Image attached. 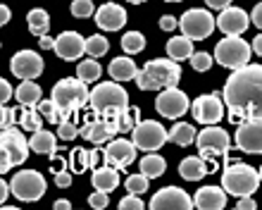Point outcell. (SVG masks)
<instances>
[{"label":"cell","mask_w":262,"mask_h":210,"mask_svg":"<svg viewBox=\"0 0 262 210\" xmlns=\"http://www.w3.org/2000/svg\"><path fill=\"white\" fill-rule=\"evenodd\" d=\"M57 136H60L62 141H74L76 136H79V127H76L74 122L64 119V122H60V124H57Z\"/></svg>","instance_id":"b9f144b4"},{"label":"cell","mask_w":262,"mask_h":210,"mask_svg":"<svg viewBox=\"0 0 262 210\" xmlns=\"http://www.w3.org/2000/svg\"><path fill=\"white\" fill-rule=\"evenodd\" d=\"M69 160H64V158H60V155H53V172H60V170H67Z\"/></svg>","instance_id":"f5cc1de1"},{"label":"cell","mask_w":262,"mask_h":210,"mask_svg":"<svg viewBox=\"0 0 262 210\" xmlns=\"http://www.w3.org/2000/svg\"><path fill=\"white\" fill-rule=\"evenodd\" d=\"M96 24L103 31H119L126 24V12L124 7L117 3H105L96 10Z\"/></svg>","instance_id":"44dd1931"},{"label":"cell","mask_w":262,"mask_h":210,"mask_svg":"<svg viewBox=\"0 0 262 210\" xmlns=\"http://www.w3.org/2000/svg\"><path fill=\"white\" fill-rule=\"evenodd\" d=\"M181 79V65L172 57H160L143 65V70L136 74V86L141 91H162L169 86H177Z\"/></svg>","instance_id":"7a4b0ae2"},{"label":"cell","mask_w":262,"mask_h":210,"mask_svg":"<svg viewBox=\"0 0 262 210\" xmlns=\"http://www.w3.org/2000/svg\"><path fill=\"white\" fill-rule=\"evenodd\" d=\"M155 110L167 119H179L181 115H186V110H191V103H188V96L181 89L169 86V89H162L160 96L155 98Z\"/></svg>","instance_id":"7c38bea8"},{"label":"cell","mask_w":262,"mask_h":210,"mask_svg":"<svg viewBox=\"0 0 262 210\" xmlns=\"http://www.w3.org/2000/svg\"><path fill=\"white\" fill-rule=\"evenodd\" d=\"M177 27H179V19H177V17H172V14H162V17H160V29H162V31H174Z\"/></svg>","instance_id":"7dc6e473"},{"label":"cell","mask_w":262,"mask_h":210,"mask_svg":"<svg viewBox=\"0 0 262 210\" xmlns=\"http://www.w3.org/2000/svg\"><path fill=\"white\" fill-rule=\"evenodd\" d=\"M141 110L138 108H134V105H129V108H124V110L117 112V124H119V132H131L134 127H136V122L141 117Z\"/></svg>","instance_id":"8d00e7d4"},{"label":"cell","mask_w":262,"mask_h":210,"mask_svg":"<svg viewBox=\"0 0 262 210\" xmlns=\"http://www.w3.org/2000/svg\"><path fill=\"white\" fill-rule=\"evenodd\" d=\"M100 158H103V151H100V148H93V151H91V170L98 167Z\"/></svg>","instance_id":"9f6ffc18"},{"label":"cell","mask_w":262,"mask_h":210,"mask_svg":"<svg viewBox=\"0 0 262 210\" xmlns=\"http://www.w3.org/2000/svg\"><path fill=\"white\" fill-rule=\"evenodd\" d=\"M234 143L238 151L248 155L262 153V119H246L238 124V132L234 136Z\"/></svg>","instance_id":"5bb4252c"},{"label":"cell","mask_w":262,"mask_h":210,"mask_svg":"<svg viewBox=\"0 0 262 210\" xmlns=\"http://www.w3.org/2000/svg\"><path fill=\"white\" fill-rule=\"evenodd\" d=\"M131 141L141 151H160L167 141V129L155 119H138L136 127L131 129Z\"/></svg>","instance_id":"8fae6325"},{"label":"cell","mask_w":262,"mask_h":210,"mask_svg":"<svg viewBox=\"0 0 262 210\" xmlns=\"http://www.w3.org/2000/svg\"><path fill=\"white\" fill-rule=\"evenodd\" d=\"M41 86L34 79H21V84L14 89V98L19 100V105H38L41 103Z\"/></svg>","instance_id":"f1b7e54d"},{"label":"cell","mask_w":262,"mask_h":210,"mask_svg":"<svg viewBox=\"0 0 262 210\" xmlns=\"http://www.w3.org/2000/svg\"><path fill=\"white\" fill-rule=\"evenodd\" d=\"M193 205V198L179 186H165L150 198L152 210H191Z\"/></svg>","instance_id":"2e32d148"},{"label":"cell","mask_w":262,"mask_h":210,"mask_svg":"<svg viewBox=\"0 0 262 210\" xmlns=\"http://www.w3.org/2000/svg\"><path fill=\"white\" fill-rule=\"evenodd\" d=\"M50 98L57 103L60 112H62V122L69 119L76 110H81L83 105H89L91 91L86 89V81H81L79 77L74 79H60L53 86V96Z\"/></svg>","instance_id":"3957f363"},{"label":"cell","mask_w":262,"mask_h":210,"mask_svg":"<svg viewBox=\"0 0 262 210\" xmlns=\"http://www.w3.org/2000/svg\"><path fill=\"white\" fill-rule=\"evenodd\" d=\"M7 194H12V191H10V186H7V182H5V179H3V177H0V205L5 203Z\"/></svg>","instance_id":"6f0895ef"},{"label":"cell","mask_w":262,"mask_h":210,"mask_svg":"<svg viewBox=\"0 0 262 210\" xmlns=\"http://www.w3.org/2000/svg\"><path fill=\"white\" fill-rule=\"evenodd\" d=\"M24 110H17V122L21 124V129H27V132H38L43 129V115L38 112L36 105H21Z\"/></svg>","instance_id":"f546056e"},{"label":"cell","mask_w":262,"mask_h":210,"mask_svg":"<svg viewBox=\"0 0 262 210\" xmlns=\"http://www.w3.org/2000/svg\"><path fill=\"white\" fill-rule=\"evenodd\" d=\"M14 119H17V110H10V108H5V105H0V129L12 127Z\"/></svg>","instance_id":"f6af8a7d"},{"label":"cell","mask_w":262,"mask_h":210,"mask_svg":"<svg viewBox=\"0 0 262 210\" xmlns=\"http://www.w3.org/2000/svg\"><path fill=\"white\" fill-rule=\"evenodd\" d=\"M10 70L17 79H36L43 72V57L36 50H19L10 60Z\"/></svg>","instance_id":"ac0fdd59"},{"label":"cell","mask_w":262,"mask_h":210,"mask_svg":"<svg viewBox=\"0 0 262 210\" xmlns=\"http://www.w3.org/2000/svg\"><path fill=\"white\" fill-rule=\"evenodd\" d=\"M260 172L255 167H250L246 162H234V165H227V170L222 172V186L227 194L236 198L243 196H253L260 186Z\"/></svg>","instance_id":"5b68a950"},{"label":"cell","mask_w":262,"mask_h":210,"mask_svg":"<svg viewBox=\"0 0 262 210\" xmlns=\"http://www.w3.org/2000/svg\"><path fill=\"white\" fill-rule=\"evenodd\" d=\"M195 146H198V153L203 155H227L229 148H231V139H229V134L224 129L207 124L195 136Z\"/></svg>","instance_id":"4fadbf2b"},{"label":"cell","mask_w":262,"mask_h":210,"mask_svg":"<svg viewBox=\"0 0 262 210\" xmlns=\"http://www.w3.org/2000/svg\"><path fill=\"white\" fill-rule=\"evenodd\" d=\"M250 46H253V50H255L257 55L262 57V34H257L255 38H253V43H250Z\"/></svg>","instance_id":"680465c9"},{"label":"cell","mask_w":262,"mask_h":210,"mask_svg":"<svg viewBox=\"0 0 262 210\" xmlns=\"http://www.w3.org/2000/svg\"><path fill=\"white\" fill-rule=\"evenodd\" d=\"M195 136H198V132H195L193 124H188V122H177V124L167 132V141H172L174 146H191V143H195Z\"/></svg>","instance_id":"83f0119b"},{"label":"cell","mask_w":262,"mask_h":210,"mask_svg":"<svg viewBox=\"0 0 262 210\" xmlns=\"http://www.w3.org/2000/svg\"><path fill=\"white\" fill-rule=\"evenodd\" d=\"M165 3H181V0H165Z\"/></svg>","instance_id":"6125c7cd"},{"label":"cell","mask_w":262,"mask_h":210,"mask_svg":"<svg viewBox=\"0 0 262 210\" xmlns=\"http://www.w3.org/2000/svg\"><path fill=\"white\" fill-rule=\"evenodd\" d=\"M100 65H98V60H83V62H79V67H76V77L81 79V81H86V84H93V81H98V77H100Z\"/></svg>","instance_id":"836d02e7"},{"label":"cell","mask_w":262,"mask_h":210,"mask_svg":"<svg viewBox=\"0 0 262 210\" xmlns=\"http://www.w3.org/2000/svg\"><path fill=\"white\" fill-rule=\"evenodd\" d=\"M38 46H41L43 50H50V48H55V38H50L48 34H43V36H38Z\"/></svg>","instance_id":"816d5d0a"},{"label":"cell","mask_w":262,"mask_h":210,"mask_svg":"<svg viewBox=\"0 0 262 210\" xmlns=\"http://www.w3.org/2000/svg\"><path fill=\"white\" fill-rule=\"evenodd\" d=\"M250 53H253V46L238 36H227L214 46V60L229 70H238L243 65H248Z\"/></svg>","instance_id":"ba28073f"},{"label":"cell","mask_w":262,"mask_h":210,"mask_svg":"<svg viewBox=\"0 0 262 210\" xmlns=\"http://www.w3.org/2000/svg\"><path fill=\"white\" fill-rule=\"evenodd\" d=\"M89 108L98 115H115V112L129 108V93L119 86V81L112 79V81H105V84H98L91 91Z\"/></svg>","instance_id":"8992f818"},{"label":"cell","mask_w":262,"mask_h":210,"mask_svg":"<svg viewBox=\"0 0 262 210\" xmlns=\"http://www.w3.org/2000/svg\"><path fill=\"white\" fill-rule=\"evenodd\" d=\"M214 57L210 55V53H205V50H200V53H193L191 55V67H193L195 72H207L210 67H212Z\"/></svg>","instance_id":"ab89813d"},{"label":"cell","mask_w":262,"mask_h":210,"mask_svg":"<svg viewBox=\"0 0 262 210\" xmlns=\"http://www.w3.org/2000/svg\"><path fill=\"white\" fill-rule=\"evenodd\" d=\"M224 103L229 122L241 124L246 119H262V65H243L224 84Z\"/></svg>","instance_id":"6da1fadb"},{"label":"cell","mask_w":262,"mask_h":210,"mask_svg":"<svg viewBox=\"0 0 262 210\" xmlns=\"http://www.w3.org/2000/svg\"><path fill=\"white\" fill-rule=\"evenodd\" d=\"M55 184L60 186V189H67V186H72V172H67V170H60V172H55Z\"/></svg>","instance_id":"c3c4849f"},{"label":"cell","mask_w":262,"mask_h":210,"mask_svg":"<svg viewBox=\"0 0 262 210\" xmlns=\"http://www.w3.org/2000/svg\"><path fill=\"white\" fill-rule=\"evenodd\" d=\"M29 146H31L34 153L53 158V155L57 153V136L50 134L48 129H38V132H34V136L29 139Z\"/></svg>","instance_id":"d4e9b609"},{"label":"cell","mask_w":262,"mask_h":210,"mask_svg":"<svg viewBox=\"0 0 262 210\" xmlns=\"http://www.w3.org/2000/svg\"><path fill=\"white\" fill-rule=\"evenodd\" d=\"M217 27L227 36H241L243 31L250 27V17L241 7L229 5V7H224L220 12V17H217Z\"/></svg>","instance_id":"ffe728a7"},{"label":"cell","mask_w":262,"mask_h":210,"mask_svg":"<svg viewBox=\"0 0 262 210\" xmlns=\"http://www.w3.org/2000/svg\"><path fill=\"white\" fill-rule=\"evenodd\" d=\"M129 3H134V5H141V3H145V0H129Z\"/></svg>","instance_id":"94428289"},{"label":"cell","mask_w":262,"mask_h":210,"mask_svg":"<svg viewBox=\"0 0 262 210\" xmlns=\"http://www.w3.org/2000/svg\"><path fill=\"white\" fill-rule=\"evenodd\" d=\"M12 96H14V89L10 86V81L0 77V105H5L7 100L12 98Z\"/></svg>","instance_id":"bcb514c9"},{"label":"cell","mask_w":262,"mask_h":210,"mask_svg":"<svg viewBox=\"0 0 262 210\" xmlns=\"http://www.w3.org/2000/svg\"><path fill=\"white\" fill-rule=\"evenodd\" d=\"M236 210H255V201H253L250 196L238 198V205H236Z\"/></svg>","instance_id":"f907efd6"},{"label":"cell","mask_w":262,"mask_h":210,"mask_svg":"<svg viewBox=\"0 0 262 210\" xmlns=\"http://www.w3.org/2000/svg\"><path fill=\"white\" fill-rule=\"evenodd\" d=\"M165 170H167L165 158H162V155H158V153H152V151L148 155H143V160L138 162V172H143L148 179L162 177V175H165Z\"/></svg>","instance_id":"4dcf8cb0"},{"label":"cell","mask_w":262,"mask_h":210,"mask_svg":"<svg viewBox=\"0 0 262 210\" xmlns=\"http://www.w3.org/2000/svg\"><path fill=\"white\" fill-rule=\"evenodd\" d=\"M107 74H110L115 81L124 84V81H131V79H136L138 67H136V62H134L131 57L119 55V57H115V60L110 62V67H107Z\"/></svg>","instance_id":"cb8c5ba5"},{"label":"cell","mask_w":262,"mask_h":210,"mask_svg":"<svg viewBox=\"0 0 262 210\" xmlns=\"http://www.w3.org/2000/svg\"><path fill=\"white\" fill-rule=\"evenodd\" d=\"M191 112L200 124H217L224 117V100L220 98V93H207L191 103Z\"/></svg>","instance_id":"9a60e30c"},{"label":"cell","mask_w":262,"mask_h":210,"mask_svg":"<svg viewBox=\"0 0 262 210\" xmlns=\"http://www.w3.org/2000/svg\"><path fill=\"white\" fill-rule=\"evenodd\" d=\"M72 14L79 17V19H86L91 14H96V7H93L91 0H74V3H72Z\"/></svg>","instance_id":"60d3db41"},{"label":"cell","mask_w":262,"mask_h":210,"mask_svg":"<svg viewBox=\"0 0 262 210\" xmlns=\"http://www.w3.org/2000/svg\"><path fill=\"white\" fill-rule=\"evenodd\" d=\"M145 48V36L141 31H129V34L122 36V50L126 55H136Z\"/></svg>","instance_id":"e575fe53"},{"label":"cell","mask_w":262,"mask_h":210,"mask_svg":"<svg viewBox=\"0 0 262 210\" xmlns=\"http://www.w3.org/2000/svg\"><path fill=\"white\" fill-rule=\"evenodd\" d=\"M260 182H262V167H260Z\"/></svg>","instance_id":"be15d7a7"},{"label":"cell","mask_w":262,"mask_h":210,"mask_svg":"<svg viewBox=\"0 0 262 210\" xmlns=\"http://www.w3.org/2000/svg\"><path fill=\"white\" fill-rule=\"evenodd\" d=\"M110 50V41L103 34H93L86 38V55L91 57H103Z\"/></svg>","instance_id":"d590c367"},{"label":"cell","mask_w":262,"mask_h":210,"mask_svg":"<svg viewBox=\"0 0 262 210\" xmlns=\"http://www.w3.org/2000/svg\"><path fill=\"white\" fill-rule=\"evenodd\" d=\"M29 139L17 127L0 129V175L10 172L12 167L27 162L29 158Z\"/></svg>","instance_id":"277c9868"},{"label":"cell","mask_w":262,"mask_h":210,"mask_svg":"<svg viewBox=\"0 0 262 210\" xmlns=\"http://www.w3.org/2000/svg\"><path fill=\"white\" fill-rule=\"evenodd\" d=\"M119 210H143V201L138 194H129L119 201Z\"/></svg>","instance_id":"ee69618b"},{"label":"cell","mask_w":262,"mask_h":210,"mask_svg":"<svg viewBox=\"0 0 262 210\" xmlns=\"http://www.w3.org/2000/svg\"><path fill=\"white\" fill-rule=\"evenodd\" d=\"M53 50L57 53L60 60L74 62L86 53V38L81 34H76V31H64V34H60L55 38V48Z\"/></svg>","instance_id":"d6986e66"},{"label":"cell","mask_w":262,"mask_h":210,"mask_svg":"<svg viewBox=\"0 0 262 210\" xmlns=\"http://www.w3.org/2000/svg\"><path fill=\"white\" fill-rule=\"evenodd\" d=\"M10 191L14 198H19L24 203H34L46 194V177L36 170H19L10 179Z\"/></svg>","instance_id":"52a82bcc"},{"label":"cell","mask_w":262,"mask_h":210,"mask_svg":"<svg viewBox=\"0 0 262 210\" xmlns=\"http://www.w3.org/2000/svg\"><path fill=\"white\" fill-rule=\"evenodd\" d=\"M91 182H93V189L98 191H115L119 186V170L112 167V165H98L96 170H93V177H91Z\"/></svg>","instance_id":"603a6c76"},{"label":"cell","mask_w":262,"mask_h":210,"mask_svg":"<svg viewBox=\"0 0 262 210\" xmlns=\"http://www.w3.org/2000/svg\"><path fill=\"white\" fill-rule=\"evenodd\" d=\"M193 203L200 210H222L227 205V191L224 186H203L195 191Z\"/></svg>","instance_id":"7402d4cb"},{"label":"cell","mask_w":262,"mask_h":210,"mask_svg":"<svg viewBox=\"0 0 262 210\" xmlns=\"http://www.w3.org/2000/svg\"><path fill=\"white\" fill-rule=\"evenodd\" d=\"M179 27H181V34L193 38V41H205L207 36L214 31L217 27V19L207 10H200V7H193L188 12L181 14L179 19Z\"/></svg>","instance_id":"30bf717a"},{"label":"cell","mask_w":262,"mask_h":210,"mask_svg":"<svg viewBox=\"0 0 262 210\" xmlns=\"http://www.w3.org/2000/svg\"><path fill=\"white\" fill-rule=\"evenodd\" d=\"M193 38H188V36H174L167 41V57H172L177 62H184V60H191L193 55Z\"/></svg>","instance_id":"484cf974"},{"label":"cell","mask_w":262,"mask_h":210,"mask_svg":"<svg viewBox=\"0 0 262 210\" xmlns=\"http://www.w3.org/2000/svg\"><path fill=\"white\" fill-rule=\"evenodd\" d=\"M10 19H12V12H10V7L0 3V27H5Z\"/></svg>","instance_id":"db71d44e"},{"label":"cell","mask_w":262,"mask_h":210,"mask_svg":"<svg viewBox=\"0 0 262 210\" xmlns=\"http://www.w3.org/2000/svg\"><path fill=\"white\" fill-rule=\"evenodd\" d=\"M89 205L91 208H98V210H103V208H107L110 205V196H107V191H93L89 196Z\"/></svg>","instance_id":"7bdbcfd3"},{"label":"cell","mask_w":262,"mask_h":210,"mask_svg":"<svg viewBox=\"0 0 262 210\" xmlns=\"http://www.w3.org/2000/svg\"><path fill=\"white\" fill-rule=\"evenodd\" d=\"M27 22H29V31L34 36H43L48 34L50 29V14L43 10V7H34L27 12Z\"/></svg>","instance_id":"1f68e13d"},{"label":"cell","mask_w":262,"mask_h":210,"mask_svg":"<svg viewBox=\"0 0 262 210\" xmlns=\"http://www.w3.org/2000/svg\"><path fill=\"white\" fill-rule=\"evenodd\" d=\"M250 22H253L257 29H262V3L255 5V10H253V14H250Z\"/></svg>","instance_id":"681fc988"},{"label":"cell","mask_w":262,"mask_h":210,"mask_svg":"<svg viewBox=\"0 0 262 210\" xmlns=\"http://www.w3.org/2000/svg\"><path fill=\"white\" fill-rule=\"evenodd\" d=\"M115 134H119V124H117V112L115 115H98V112H91L89 117L83 119V127L79 129V136H83L91 143H105V141H112Z\"/></svg>","instance_id":"9c48e42d"},{"label":"cell","mask_w":262,"mask_h":210,"mask_svg":"<svg viewBox=\"0 0 262 210\" xmlns=\"http://www.w3.org/2000/svg\"><path fill=\"white\" fill-rule=\"evenodd\" d=\"M179 175L188 182H200L207 175V165L200 155H191V158H184L179 162Z\"/></svg>","instance_id":"4316f807"},{"label":"cell","mask_w":262,"mask_h":210,"mask_svg":"<svg viewBox=\"0 0 262 210\" xmlns=\"http://www.w3.org/2000/svg\"><path fill=\"white\" fill-rule=\"evenodd\" d=\"M69 170L74 175H83L86 170H91V151L86 148H74L69 153Z\"/></svg>","instance_id":"d6a6232c"},{"label":"cell","mask_w":262,"mask_h":210,"mask_svg":"<svg viewBox=\"0 0 262 210\" xmlns=\"http://www.w3.org/2000/svg\"><path fill=\"white\" fill-rule=\"evenodd\" d=\"M55 208L57 210H69V208H72V203H69V201H64V198H60V201H55Z\"/></svg>","instance_id":"91938a15"},{"label":"cell","mask_w":262,"mask_h":210,"mask_svg":"<svg viewBox=\"0 0 262 210\" xmlns=\"http://www.w3.org/2000/svg\"><path fill=\"white\" fill-rule=\"evenodd\" d=\"M148 182H150V179H148V177L143 175V172H138V175H129L126 177V191H129V194H138V196H141V194H145V191H148Z\"/></svg>","instance_id":"f35d334b"},{"label":"cell","mask_w":262,"mask_h":210,"mask_svg":"<svg viewBox=\"0 0 262 210\" xmlns=\"http://www.w3.org/2000/svg\"><path fill=\"white\" fill-rule=\"evenodd\" d=\"M103 160L117 170L129 167L136 160V143L126 139H112L103 151Z\"/></svg>","instance_id":"e0dca14e"},{"label":"cell","mask_w":262,"mask_h":210,"mask_svg":"<svg viewBox=\"0 0 262 210\" xmlns=\"http://www.w3.org/2000/svg\"><path fill=\"white\" fill-rule=\"evenodd\" d=\"M207 7H212V10H224V7L231 5V0H205Z\"/></svg>","instance_id":"11a10c76"},{"label":"cell","mask_w":262,"mask_h":210,"mask_svg":"<svg viewBox=\"0 0 262 210\" xmlns=\"http://www.w3.org/2000/svg\"><path fill=\"white\" fill-rule=\"evenodd\" d=\"M36 108H38V112L43 115V119H48V122H53V124H60V122H62V112H60V108H57V103L53 98L41 100Z\"/></svg>","instance_id":"74e56055"}]
</instances>
